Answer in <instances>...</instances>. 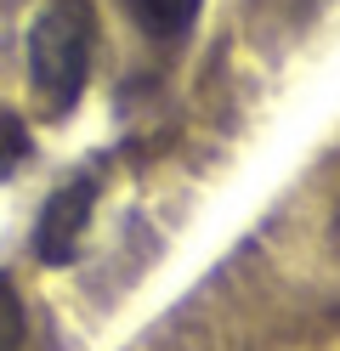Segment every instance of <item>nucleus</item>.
<instances>
[{
  "instance_id": "39448f33",
  "label": "nucleus",
  "mask_w": 340,
  "mask_h": 351,
  "mask_svg": "<svg viewBox=\"0 0 340 351\" xmlns=\"http://www.w3.org/2000/svg\"><path fill=\"white\" fill-rule=\"evenodd\" d=\"M29 125H23L17 114H12V108H0V176H12L23 159H29Z\"/></svg>"
},
{
  "instance_id": "f03ea898",
  "label": "nucleus",
  "mask_w": 340,
  "mask_h": 351,
  "mask_svg": "<svg viewBox=\"0 0 340 351\" xmlns=\"http://www.w3.org/2000/svg\"><path fill=\"white\" fill-rule=\"evenodd\" d=\"M85 215H91V182L80 176V182H68L63 193H52V204H45V215H40V232H34L40 261H52V267L74 261L80 232H85Z\"/></svg>"
},
{
  "instance_id": "f257e3e1",
  "label": "nucleus",
  "mask_w": 340,
  "mask_h": 351,
  "mask_svg": "<svg viewBox=\"0 0 340 351\" xmlns=\"http://www.w3.org/2000/svg\"><path fill=\"white\" fill-rule=\"evenodd\" d=\"M91 74V6L52 0L29 29V80L52 114H68Z\"/></svg>"
},
{
  "instance_id": "20e7f679",
  "label": "nucleus",
  "mask_w": 340,
  "mask_h": 351,
  "mask_svg": "<svg viewBox=\"0 0 340 351\" xmlns=\"http://www.w3.org/2000/svg\"><path fill=\"white\" fill-rule=\"evenodd\" d=\"M23 335H29V312H23L12 278H0V351H23Z\"/></svg>"
},
{
  "instance_id": "7ed1b4c3",
  "label": "nucleus",
  "mask_w": 340,
  "mask_h": 351,
  "mask_svg": "<svg viewBox=\"0 0 340 351\" xmlns=\"http://www.w3.org/2000/svg\"><path fill=\"white\" fill-rule=\"evenodd\" d=\"M199 6L204 0H125V12L136 17V29L153 34V40H181L199 23Z\"/></svg>"
}]
</instances>
